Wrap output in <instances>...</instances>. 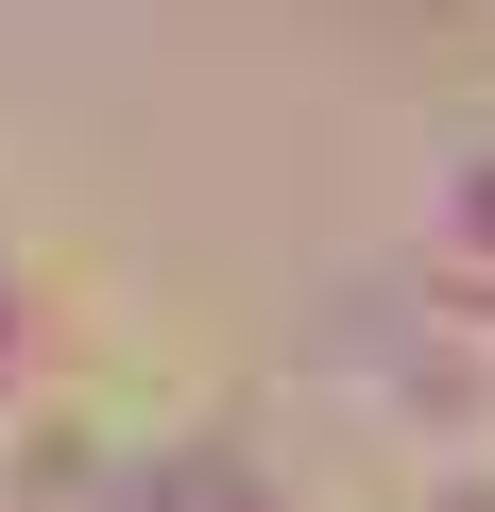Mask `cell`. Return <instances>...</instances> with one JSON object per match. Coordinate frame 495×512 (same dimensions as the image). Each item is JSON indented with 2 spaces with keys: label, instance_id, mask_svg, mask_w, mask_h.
Here are the masks:
<instances>
[{
  "label": "cell",
  "instance_id": "6da1fadb",
  "mask_svg": "<svg viewBox=\"0 0 495 512\" xmlns=\"http://www.w3.org/2000/svg\"><path fill=\"white\" fill-rule=\"evenodd\" d=\"M427 256L495 291V137H478V154H444V188H427Z\"/></svg>",
  "mask_w": 495,
  "mask_h": 512
},
{
  "label": "cell",
  "instance_id": "7a4b0ae2",
  "mask_svg": "<svg viewBox=\"0 0 495 512\" xmlns=\"http://www.w3.org/2000/svg\"><path fill=\"white\" fill-rule=\"evenodd\" d=\"M52 376V325H35V291H18V256H0V393H35Z\"/></svg>",
  "mask_w": 495,
  "mask_h": 512
},
{
  "label": "cell",
  "instance_id": "3957f363",
  "mask_svg": "<svg viewBox=\"0 0 495 512\" xmlns=\"http://www.w3.org/2000/svg\"><path fill=\"white\" fill-rule=\"evenodd\" d=\"M410 512H495V461H427V495Z\"/></svg>",
  "mask_w": 495,
  "mask_h": 512
}]
</instances>
